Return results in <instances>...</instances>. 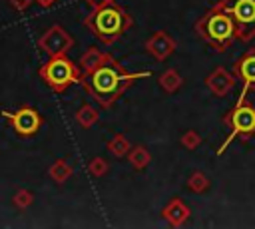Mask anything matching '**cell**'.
I'll return each instance as SVG.
<instances>
[{
	"label": "cell",
	"instance_id": "cell-7",
	"mask_svg": "<svg viewBox=\"0 0 255 229\" xmlns=\"http://www.w3.org/2000/svg\"><path fill=\"white\" fill-rule=\"evenodd\" d=\"M2 115L6 117V121L12 125V129L20 137H32L42 127V115L30 106H22L16 112H6L4 110Z\"/></svg>",
	"mask_w": 255,
	"mask_h": 229
},
{
	"label": "cell",
	"instance_id": "cell-20",
	"mask_svg": "<svg viewBox=\"0 0 255 229\" xmlns=\"http://www.w3.org/2000/svg\"><path fill=\"white\" fill-rule=\"evenodd\" d=\"M90 171H92L94 175H104V173L108 171V161L102 159V157H94V159L90 161Z\"/></svg>",
	"mask_w": 255,
	"mask_h": 229
},
{
	"label": "cell",
	"instance_id": "cell-14",
	"mask_svg": "<svg viewBox=\"0 0 255 229\" xmlns=\"http://www.w3.org/2000/svg\"><path fill=\"white\" fill-rule=\"evenodd\" d=\"M183 84V80H181V76L177 74V70H165L161 76H159V86L167 92V94H173V92H177L179 90V86Z\"/></svg>",
	"mask_w": 255,
	"mask_h": 229
},
{
	"label": "cell",
	"instance_id": "cell-24",
	"mask_svg": "<svg viewBox=\"0 0 255 229\" xmlns=\"http://www.w3.org/2000/svg\"><path fill=\"white\" fill-rule=\"evenodd\" d=\"M90 8H100V6H108V4H114L116 0H84Z\"/></svg>",
	"mask_w": 255,
	"mask_h": 229
},
{
	"label": "cell",
	"instance_id": "cell-17",
	"mask_svg": "<svg viewBox=\"0 0 255 229\" xmlns=\"http://www.w3.org/2000/svg\"><path fill=\"white\" fill-rule=\"evenodd\" d=\"M149 159H151V155H149V151L143 145H137V147L129 149V163L135 169H143L149 163Z\"/></svg>",
	"mask_w": 255,
	"mask_h": 229
},
{
	"label": "cell",
	"instance_id": "cell-23",
	"mask_svg": "<svg viewBox=\"0 0 255 229\" xmlns=\"http://www.w3.org/2000/svg\"><path fill=\"white\" fill-rule=\"evenodd\" d=\"M30 2H32V0H10V4L14 6V10H18V12L26 10V8L30 6Z\"/></svg>",
	"mask_w": 255,
	"mask_h": 229
},
{
	"label": "cell",
	"instance_id": "cell-8",
	"mask_svg": "<svg viewBox=\"0 0 255 229\" xmlns=\"http://www.w3.org/2000/svg\"><path fill=\"white\" fill-rule=\"evenodd\" d=\"M72 46H74V38H72L60 24L50 26V28L38 38V48H40L42 52H46L48 56L66 54Z\"/></svg>",
	"mask_w": 255,
	"mask_h": 229
},
{
	"label": "cell",
	"instance_id": "cell-18",
	"mask_svg": "<svg viewBox=\"0 0 255 229\" xmlns=\"http://www.w3.org/2000/svg\"><path fill=\"white\" fill-rule=\"evenodd\" d=\"M187 187H189V191H193V193H203V191L209 187V179L205 177L203 171H193L191 177L187 179Z\"/></svg>",
	"mask_w": 255,
	"mask_h": 229
},
{
	"label": "cell",
	"instance_id": "cell-5",
	"mask_svg": "<svg viewBox=\"0 0 255 229\" xmlns=\"http://www.w3.org/2000/svg\"><path fill=\"white\" fill-rule=\"evenodd\" d=\"M223 123L229 127V135L225 137V141L217 147V155H223L227 145L235 139V137H251L255 133V108L245 100L237 102L225 115H223Z\"/></svg>",
	"mask_w": 255,
	"mask_h": 229
},
{
	"label": "cell",
	"instance_id": "cell-6",
	"mask_svg": "<svg viewBox=\"0 0 255 229\" xmlns=\"http://www.w3.org/2000/svg\"><path fill=\"white\" fill-rule=\"evenodd\" d=\"M237 28V42H251L255 38V0H219Z\"/></svg>",
	"mask_w": 255,
	"mask_h": 229
},
{
	"label": "cell",
	"instance_id": "cell-3",
	"mask_svg": "<svg viewBox=\"0 0 255 229\" xmlns=\"http://www.w3.org/2000/svg\"><path fill=\"white\" fill-rule=\"evenodd\" d=\"M197 36L209 44L215 52H225L237 40V28L231 16L217 4H213L197 22H195Z\"/></svg>",
	"mask_w": 255,
	"mask_h": 229
},
{
	"label": "cell",
	"instance_id": "cell-9",
	"mask_svg": "<svg viewBox=\"0 0 255 229\" xmlns=\"http://www.w3.org/2000/svg\"><path fill=\"white\" fill-rule=\"evenodd\" d=\"M233 74L237 76V80L243 82V90L237 100V102H243L245 96L255 90V48L247 50L237 58V62L233 64Z\"/></svg>",
	"mask_w": 255,
	"mask_h": 229
},
{
	"label": "cell",
	"instance_id": "cell-22",
	"mask_svg": "<svg viewBox=\"0 0 255 229\" xmlns=\"http://www.w3.org/2000/svg\"><path fill=\"white\" fill-rule=\"evenodd\" d=\"M14 203H16L18 207H28V205L32 203V193H28V191H20V193L14 197Z\"/></svg>",
	"mask_w": 255,
	"mask_h": 229
},
{
	"label": "cell",
	"instance_id": "cell-25",
	"mask_svg": "<svg viewBox=\"0 0 255 229\" xmlns=\"http://www.w3.org/2000/svg\"><path fill=\"white\" fill-rule=\"evenodd\" d=\"M36 2H38L40 6H44V8H48V6H52L56 0H36Z\"/></svg>",
	"mask_w": 255,
	"mask_h": 229
},
{
	"label": "cell",
	"instance_id": "cell-21",
	"mask_svg": "<svg viewBox=\"0 0 255 229\" xmlns=\"http://www.w3.org/2000/svg\"><path fill=\"white\" fill-rule=\"evenodd\" d=\"M199 141H201V137H199L195 131H187V133H183V137H181V143H183L187 149H193Z\"/></svg>",
	"mask_w": 255,
	"mask_h": 229
},
{
	"label": "cell",
	"instance_id": "cell-2",
	"mask_svg": "<svg viewBox=\"0 0 255 229\" xmlns=\"http://www.w3.org/2000/svg\"><path fill=\"white\" fill-rule=\"evenodd\" d=\"M84 26L88 30H92L94 36L102 44L112 46V44H116V40H120L133 26V20L120 4L114 2L108 6L94 8L92 14H88L84 18Z\"/></svg>",
	"mask_w": 255,
	"mask_h": 229
},
{
	"label": "cell",
	"instance_id": "cell-4",
	"mask_svg": "<svg viewBox=\"0 0 255 229\" xmlns=\"http://www.w3.org/2000/svg\"><path fill=\"white\" fill-rule=\"evenodd\" d=\"M38 74L54 94L66 92L72 84H82V76H84L80 66L64 54L50 56V60L40 66Z\"/></svg>",
	"mask_w": 255,
	"mask_h": 229
},
{
	"label": "cell",
	"instance_id": "cell-13",
	"mask_svg": "<svg viewBox=\"0 0 255 229\" xmlns=\"http://www.w3.org/2000/svg\"><path fill=\"white\" fill-rule=\"evenodd\" d=\"M163 217L173 225V227H179L187 221L189 217V207L179 199V197H173L165 207H163Z\"/></svg>",
	"mask_w": 255,
	"mask_h": 229
},
{
	"label": "cell",
	"instance_id": "cell-10",
	"mask_svg": "<svg viewBox=\"0 0 255 229\" xmlns=\"http://www.w3.org/2000/svg\"><path fill=\"white\" fill-rule=\"evenodd\" d=\"M235 82H237V76L231 74L227 68L223 66H217L215 70L209 72V76L205 78V86L209 88V92L217 98H225L233 88H235Z\"/></svg>",
	"mask_w": 255,
	"mask_h": 229
},
{
	"label": "cell",
	"instance_id": "cell-11",
	"mask_svg": "<svg viewBox=\"0 0 255 229\" xmlns=\"http://www.w3.org/2000/svg\"><path fill=\"white\" fill-rule=\"evenodd\" d=\"M145 52L151 54L157 62H163V60H167L175 52V40L167 32L159 30V32L151 34L145 40Z\"/></svg>",
	"mask_w": 255,
	"mask_h": 229
},
{
	"label": "cell",
	"instance_id": "cell-15",
	"mask_svg": "<svg viewBox=\"0 0 255 229\" xmlns=\"http://www.w3.org/2000/svg\"><path fill=\"white\" fill-rule=\"evenodd\" d=\"M76 119H78V123H80L82 127H92V125L98 121V112H96L92 106L84 104V106L76 112Z\"/></svg>",
	"mask_w": 255,
	"mask_h": 229
},
{
	"label": "cell",
	"instance_id": "cell-12",
	"mask_svg": "<svg viewBox=\"0 0 255 229\" xmlns=\"http://www.w3.org/2000/svg\"><path fill=\"white\" fill-rule=\"evenodd\" d=\"M106 64H114L112 54L102 52V50L96 48V46H90V48L80 56V62H78L82 74H88V72H92V70H96V68H100V66H106Z\"/></svg>",
	"mask_w": 255,
	"mask_h": 229
},
{
	"label": "cell",
	"instance_id": "cell-1",
	"mask_svg": "<svg viewBox=\"0 0 255 229\" xmlns=\"http://www.w3.org/2000/svg\"><path fill=\"white\" fill-rule=\"evenodd\" d=\"M151 72L143 70V72H128L126 68L114 64H106L100 66L88 74L82 76V86L84 90L102 106V108H112L116 104V100L137 80L147 78Z\"/></svg>",
	"mask_w": 255,
	"mask_h": 229
},
{
	"label": "cell",
	"instance_id": "cell-19",
	"mask_svg": "<svg viewBox=\"0 0 255 229\" xmlns=\"http://www.w3.org/2000/svg\"><path fill=\"white\" fill-rule=\"evenodd\" d=\"M66 165V161H58V163H54L52 165V169H50V175L56 179V181H64L70 173H72V167H66V169H62Z\"/></svg>",
	"mask_w": 255,
	"mask_h": 229
},
{
	"label": "cell",
	"instance_id": "cell-16",
	"mask_svg": "<svg viewBox=\"0 0 255 229\" xmlns=\"http://www.w3.org/2000/svg\"><path fill=\"white\" fill-rule=\"evenodd\" d=\"M108 151H110L112 155H116V157H122V155H126V153L129 151V141L126 139V135L116 133V135L110 139V143H108Z\"/></svg>",
	"mask_w": 255,
	"mask_h": 229
}]
</instances>
